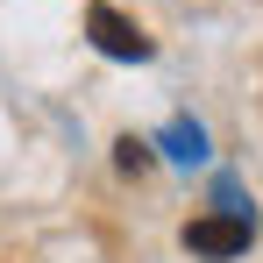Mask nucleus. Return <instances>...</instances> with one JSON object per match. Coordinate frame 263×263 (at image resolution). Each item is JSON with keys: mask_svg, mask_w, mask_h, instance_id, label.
I'll return each mask as SVG.
<instances>
[{"mask_svg": "<svg viewBox=\"0 0 263 263\" xmlns=\"http://www.w3.org/2000/svg\"><path fill=\"white\" fill-rule=\"evenodd\" d=\"M86 36H92V50L114 57V64H149V57H157V43L135 29L121 7H107V0H92V7H86Z\"/></svg>", "mask_w": 263, "mask_h": 263, "instance_id": "f257e3e1", "label": "nucleus"}, {"mask_svg": "<svg viewBox=\"0 0 263 263\" xmlns=\"http://www.w3.org/2000/svg\"><path fill=\"white\" fill-rule=\"evenodd\" d=\"M256 242V214H206V220H185V249L192 256H242Z\"/></svg>", "mask_w": 263, "mask_h": 263, "instance_id": "f03ea898", "label": "nucleus"}, {"mask_svg": "<svg viewBox=\"0 0 263 263\" xmlns=\"http://www.w3.org/2000/svg\"><path fill=\"white\" fill-rule=\"evenodd\" d=\"M149 149H164L171 164H206V128H199V121H171Z\"/></svg>", "mask_w": 263, "mask_h": 263, "instance_id": "7ed1b4c3", "label": "nucleus"}, {"mask_svg": "<svg viewBox=\"0 0 263 263\" xmlns=\"http://www.w3.org/2000/svg\"><path fill=\"white\" fill-rule=\"evenodd\" d=\"M114 164H121V171H149V142H135V135H121V142H114Z\"/></svg>", "mask_w": 263, "mask_h": 263, "instance_id": "20e7f679", "label": "nucleus"}]
</instances>
